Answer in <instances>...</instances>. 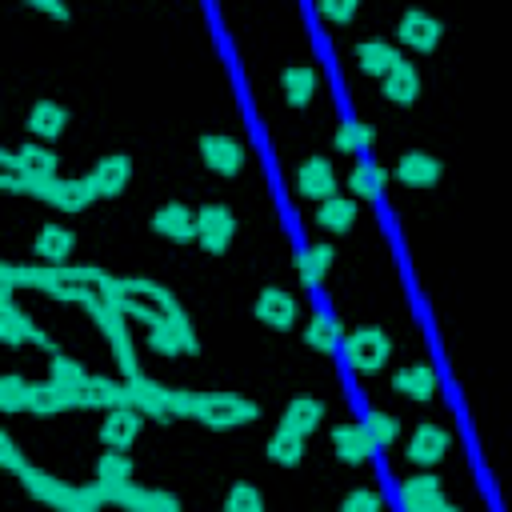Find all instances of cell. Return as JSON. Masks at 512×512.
Instances as JSON below:
<instances>
[{"mask_svg": "<svg viewBox=\"0 0 512 512\" xmlns=\"http://www.w3.org/2000/svg\"><path fill=\"white\" fill-rule=\"evenodd\" d=\"M440 32H444V24H440L432 12H424V8H404L400 24H396L400 44H408V48H416V52H432V48L440 44Z\"/></svg>", "mask_w": 512, "mask_h": 512, "instance_id": "11", "label": "cell"}, {"mask_svg": "<svg viewBox=\"0 0 512 512\" xmlns=\"http://www.w3.org/2000/svg\"><path fill=\"white\" fill-rule=\"evenodd\" d=\"M0 460H4V468H12V472H24V468H28L24 456H20V448L12 444V436H0Z\"/></svg>", "mask_w": 512, "mask_h": 512, "instance_id": "45", "label": "cell"}, {"mask_svg": "<svg viewBox=\"0 0 512 512\" xmlns=\"http://www.w3.org/2000/svg\"><path fill=\"white\" fill-rule=\"evenodd\" d=\"M400 60H404L400 48H396L392 40H384V36H368V40L356 44V64H360V72H368V76H380V80H384V72H388L392 64H400Z\"/></svg>", "mask_w": 512, "mask_h": 512, "instance_id": "22", "label": "cell"}, {"mask_svg": "<svg viewBox=\"0 0 512 512\" xmlns=\"http://www.w3.org/2000/svg\"><path fill=\"white\" fill-rule=\"evenodd\" d=\"M440 500V476H432V472H416V476H408L404 484H400V504H404V512H424V508H432Z\"/></svg>", "mask_w": 512, "mask_h": 512, "instance_id": "29", "label": "cell"}, {"mask_svg": "<svg viewBox=\"0 0 512 512\" xmlns=\"http://www.w3.org/2000/svg\"><path fill=\"white\" fill-rule=\"evenodd\" d=\"M372 140H376V132H372V124H364V120H344V124L336 128V148H340V152H364Z\"/></svg>", "mask_w": 512, "mask_h": 512, "instance_id": "40", "label": "cell"}, {"mask_svg": "<svg viewBox=\"0 0 512 512\" xmlns=\"http://www.w3.org/2000/svg\"><path fill=\"white\" fill-rule=\"evenodd\" d=\"M96 484H132V456L128 452H100L96 460Z\"/></svg>", "mask_w": 512, "mask_h": 512, "instance_id": "37", "label": "cell"}, {"mask_svg": "<svg viewBox=\"0 0 512 512\" xmlns=\"http://www.w3.org/2000/svg\"><path fill=\"white\" fill-rule=\"evenodd\" d=\"M140 428H144V412H136V408H108V416L100 420V440H104V448H116V452H128V444L140 436Z\"/></svg>", "mask_w": 512, "mask_h": 512, "instance_id": "18", "label": "cell"}, {"mask_svg": "<svg viewBox=\"0 0 512 512\" xmlns=\"http://www.w3.org/2000/svg\"><path fill=\"white\" fill-rule=\"evenodd\" d=\"M148 348L160 352V356H180V352H192L196 356L200 352V336H196L192 320L184 312H176V316H168V320H160V324L148 328Z\"/></svg>", "mask_w": 512, "mask_h": 512, "instance_id": "8", "label": "cell"}, {"mask_svg": "<svg viewBox=\"0 0 512 512\" xmlns=\"http://www.w3.org/2000/svg\"><path fill=\"white\" fill-rule=\"evenodd\" d=\"M28 392H32V384H28L24 376H16V372L0 376V408H4V412L28 408Z\"/></svg>", "mask_w": 512, "mask_h": 512, "instance_id": "42", "label": "cell"}, {"mask_svg": "<svg viewBox=\"0 0 512 512\" xmlns=\"http://www.w3.org/2000/svg\"><path fill=\"white\" fill-rule=\"evenodd\" d=\"M224 512H264V492L248 480H236L224 492Z\"/></svg>", "mask_w": 512, "mask_h": 512, "instance_id": "39", "label": "cell"}, {"mask_svg": "<svg viewBox=\"0 0 512 512\" xmlns=\"http://www.w3.org/2000/svg\"><path fill=\"white\" fill-rule=\"evenodd\" d=\"M296 192L300 196H308V200H328V196H336V168H332V160H324V156H308V160H300V168H296Z\"/></svg>", "mask_w": 512, "mask_h": 512, "instance_id": "16", "label": "cell"}, {"mask_svg": "<svg viewBox=\"0 0 512 512\" xmlns=\"http://www.w3.org/2000/svg\"><path fill=\"white\" fill-rule=\"evenodd\" d=\"M332 448H336V456L344 460V464H364L372 452H376V444H372V436H368V428H364V420H348V424H336L332 428Z\"/></svg>", "mask_w": 512, "mask_h": 512, "instance_id": "20", "label": "cell"}, {"mask_svg": "<svg viewBox=\"0 0 512 512\" xmlns=\"http://www.w3.org/2000/svg\"><path fill=\"white\" fill-rule=\"evenodd\" d=\"M232 236H236V216H232L228 204L212 200V204H200L196 208V240H200L204 252H212V256L228 252Z\"/></svg>", "mask_w": 512, "mask_h": 512, "instance_id": "6", "label": "cell"}, {"mask_svg": "<svg viewBox=\"0 0 512 512\" xmlns=\"http://www.w3.org/2000/svg\"><path fill=\"white\" fill-rule=\"evenodd\" d=\"M384 180H388V172L376 160H356L348 172V192H352V200H376L384 192Z\"/></svg>", "mask_w": 512, "mask_h": 512, "instance_id": "31", "label": "cell"}, {"mask_svg": "<svg viewBox=\"0 0 512 512\" xmlns=\"http://www.w3.org/2000/svg\"><path fill=\"white\" fill-rule=\"evenodd\" d=\"M260 416V408L236 392H200L196 400V416L204 428H240V424H252Z\"/></svg>", "mask_w": 512, "mask_h": 512, "instance_id": "4", "label": "cell"}, {"mask_svg": "<svg viewBox=\"0 0 512 512\" xmlns=\"http://www.w3.org/2000/svg\"><path fill=\"white\" fill-rule=\"evenodd\" d=\"M448 448V432L440 424H416V432L408 436V460L412 464H436Z\"/></svg>", "mask_w": 512, "mask_h": 512, "instance_id": "27", "label": "cell"}, {"mask_svg": "<svg viewBox=\"0 0 512 512\" xmlns=\"http://www.w3.org/2000/svg\"><path fill=\"white\" fill-rule=\"evenodd\" d=\"M88 312H92V320L100 324V332L108 336V344H112V352H116V364H120V372H124V380H132V376H140V364H136V348H132V336H128V316L120 312V308H112L108 300H92V304H84Z\"/></svg>", "mask_w": 512, "mask_h": 512, "instance_id": "3", "label": "cell"}, {"mask_svg": "<svg viewBox=\"0 0 512 512\" xmlns=\"http://www.w3.org/2000/svg\"><path fill=\"white\" fill-rule=\"evenodd\" d=\"M20 480H24V488H28L36 500H44V504H52V508H60V512H76V508H80V488H72V484H64V480L48 476V472H40V468H24Z\"/></svg>", "mask_w": 512, "mask_h": 512, "instance_id": "10", "label": "cell"}, {"mask_svg": "<svg viewBox=\"0 0 512 512\" xmlns=\"http://www.w3.org/2000/svg\"><path fill=\"white\" fill-rule=\"evenodd\" d=\"M424 512H460V508H456V504H448V500H444V496H440V500H436V504H432V508H424Z\"/></svg>", "mask_w": 512, "mask_h": 512, "instance_id": "47", "label": "cell"}, {"mask_svg": "<svg viewBox=\"0 0 512 512\" xmlns=\"http://www.w3.org/2000/svg\"><path fill=\"white\" fill-rule=\"evenodd\" d=\"M364 428H368V436H372L376 448H388V444L400 436V420H396L392 412H384V408H372V412L364 416Z\"/></svg>", "mask_w": 512, "mask_h": 512, "instance_id": "41", "label": "cell"}, {"mask_svg": "<svg viewBox=\"0 0 512 512\" xmlns=\"http://www.w3.org/2000/svg\"><path fill=\"white\" fill-rule=\"evenodd\" d=\"M32 8H40V12L56 16V20H68V16H72V12H68L64 4H56V0H32Z\"/></svg>", "mask_w": 512, "mask_h": 512, "instance_id": "46", "label": "cell"}, {"mask_svg": "<svg viewBox=\"0 0 512 512\" xmlns=\"http://www.w3.org/2000/svg\"><path fill=\"white\" fill-rule=\"evenodd\" d=\"M128 384V408L152 416V420H172V388L148 380V376H132Z\"/></svg>", "mask_w": 512, "mask_h": 512, "instance_id": "13", "label": "cell"}, {"mask_svg": "<svg viewBox=\"0 0 512 512\" xmlns=\"http://www.w3.org/2000/svg\"><path fill=\"white\" fill-rule=\"evenodd\" d=\"M48 380H56L60 388H72V392H80L84 384H88V372L72 360V356H64V352H52V364H48Z\"/></svg>", "mask_w": 512, "mask_h": 512, "instance_id": "38", "label": "cell"}, {"mask_svg": "<svg viewBox=\"0 0 512 512\" xmlns=\"http://www.w3.org/2000/svg\"><path fill=\"white\" fill-rule=\"evenodd\" d=\"M68 128V108L60 100H36L28 108V132L40 140H56Z\"/></svg>", "mask_w": 512, "mask_h": 512, "instance_id": "25", "label": "cell"}, {"mask_svg": "<svg viewBox=\"0 0 512 512\" xmlns=\"http://www.w3.org/2000/svg\"><path fill=\"white\" fill-rule=\"evenodd\" d=\"M280 92H284V100L292 108H304L312 100V92H316V68L312 64H288L280 72Z\"/></svg>", "mask_w": 512, "mask_h": 512, "instance_id": "30", "label": "cell"}, {"mask_svg": "<svg viewBox=\"0 0 512 512\" xmlns=\"http://www.w3.org/2000/svg\"><path fill=\"white\" fill-rule=\"evenodd\" d=\"M304 340H308V348H316V352H336V348L344 344L340 320H336L332 312H316V316L304 324Z\"/></svg>", "mask_w": 512, "mask_h": 512, "instance_id": "34", "label": "cell"}, {"mask_svg": "<svg viewBox=\"0 0 512 512\" xmlns=\"http://www.w3.org/2000/svg\"><path fill=\"white\" fill-rule=\"evenodd\" d=\"M84 180H88V188L96 196H120L128 188V180H132V160L124 152H108V156H100L92 164V172Z\"/></svg>", "mask_w": 512, "mask_h": 512, "instance_id": "12", "label": "cell"}, {"mask_svg": "<svg viewBox=\"0 0 512 512\" xmlns=\"http://www.w3.org/2000/svg\"><path fill=\"white\" fill-rule=\"evenodd\" d=\"M340 512H380V492L376 488H352L340 500Z\"/></svg>", "mask_w": 512, "mask_h": 512, "instance_id": "43", "label": "cell"}, {"mask_svg": "<svg viewBox=\"0 0 512 512\" xmlns=\"http://www.w3.org/2000/svg\"><path fill=\"white\" fill-rule=\"evenodd\" d=\"M316 224L328 232H348L356 224V200L352 196H328L316 208Z\"/></svg>", "mask_w": 512, "mask_h": 512, "instance_id": "35", "label": "cell"}, {"mask_svg": "<svg viewBox=\"0 0 512 512\" xmlns=\"http://www.w3.org/2000/svg\"><path fill=\"white\" fill-rule=\"evenodd\" d=\"M264 452H268L272 464H280V468H296V464L304 460V436H296V432H288V428H276V432L268 436Z\"/></svg>", "mask_w": 512, "mask_h": 512, "instance_id": "36", "label": "cell"}, {"mask_svg": "<svg viewBox=\"0 0 512 512\" xmlns=\"http://www.w3.org/2000/svg\"><path fill=\"white\" fill-rule=\"evenodd\" d=\"M332 244H308V248H300L296 252V276H300V284H320L324 276H328V268H332Z\"/></svg>", "mask_w": 512, "mask_h": 512, "instance_id": "32", "label": "cell"}, {"mask_svg": "<svg viewBox=\"0 0 512 512\" xmlns=\"http://www.w3.org/2000/svg\"><path fill=\"white\" fill-rule=\"evenodd\" d=\"M0 276H4L8 288L28 284V288H40V292H48L56 300H76V304H92L100 296V284L108 280V272H100L92 264H60V268H48V264H40V268L4 264Z\"/></svg>", "mask_w": 512, "mask_h": 512, "instance_id": "1", "label": "cell"}, {"mask_svg": "<svg viewBox=\"0 0 512 512\" xmlns=\"http://www.w3.org/2000/svg\"><path fill=\"white\" fill-rule=\"evenodd\" d=\"M152 232L172 244H188V240H196V212L180 200H168L152 212Z\"/></svg>", "mask_w": 512, "mask_h": 512, "instance_id": "14", "label": "cell"}, {"mask_svg": "<svg viewBox=\"0 0 512 512\" xmlns=\"http://www.w3.org/2000/svg\"><path fill=\"white\" fill-rule=\"evenodd\" d=\"M396 180L408 184V188H432V184L440 180V160H436L432 152L412 148V152H404V156L396 160Z\"/></svg>", "mask_w": 512, "mask_h": 512, "instance_id": "21", "label": "cell"}, {"mask_svg": "<svg viewBox=\"0 0 512 512\" xmlns=\"http://www.w3.org/2000/svg\"><path fill=\"white\" fill-rule=\"evenodd\" d=\"M316 8H320V16H328V20H336V24H344V20L356 16V0H320Z\"/></svg>", "mask_w": 512, "mask_h": 512, "instance_id": "44", "label": "cell"}, {"mask_svg": "<svg viewBox=\"0 0 512 512\" xmlns=\"http://www.w3.org/2000/svg\"><path fill=\"white\" fill-rule=\"evenodd\" d=\"M392 384H396V392H404L412 400H432L436 396V372H432V364H408V368H400L392 376Z\"/></svg>", "mask_w": 512, "mask_h": 512, "instance_id": "33", "label": "cell"}, {"mask_svg": "<svg viewBox=\"0 0 512 512\" xmlns=\"http://www.w3.org/2000/svg\"><path fill=\"white\" fill-rule=\"evenodd\" d=\"M200 160L216 176H236L244 168V144L232 132H204L200 136Z\"/></svg>", "mask_w": 512, "mask_h": 512, "instance_id": "9", "label": "cell"}, {"mask_svg": "<svg viewBox=\"0 0 512 512\" xmlns=\"http://www.w3.org/2000/svg\"><path fill=\"white\" fill-rule=\"evenodd\" d=\"M100 300H108L112 308H120L132 320H144L148 328L168 320V316H176V312H184L164 284L144 280V276H108L100 284Z\"/></svg>", "mask_w": 512, "mask_h": 512, "instance_id": "2", "label": "cell"}, {"mask_svg": "<svg viewBox=\"0 0 512 512\" xmlns=\"http://www.w3.org/2000/svg\"><path fill=\"white\" fill-rule=\"evenodd\" d=\"M128 404V384L108 380V376H88L80 388V408H124Z\"/></svg>", "mask_w": 512, "mask_h": 512, "instance_id": "28", "label": "cell"}, {"mask_svg": "<svg viewBox=\"0 0 512 512\" xmlns=\"http://www.w3.org/2000/svg\"><path fill=\"white\" fill-rule=\"evenodd\" d=\"M0 340H4V344H24V340H28V344H40L44 352H56L52 336H48V332H40V328H36V324H32V320H28L12 300H4V304H0Z\"/></svg>", "mask_w": 512, "mask_h": 512, "instance_id": "17", "label": "cell"}, {"mask_svg": "<svg viewBox=\"0 0 512 512\" xmlns=\"http://www.w3.org/2000/svg\"><path fill=\"white\" fill-rule=\"evenodd\" d=\"M64 408H80V392L60 388L56 380L32 384V392H28V412H32V416H56V412H64Z\"/></svg>", "mask_w": 512, "mask_h": 512, "instance_id": "23", "label": "cell"}, {"mask_svg": "<svg viewBox=\"0 0 512 512\" xmlns=\"http://www.w3.org/2000/svg\"><path fill=\"white\" fill-rule=\"evenodd\" d=\"M72 248H76V232H72L68 224H40V232H36V240H32V252H36L48 268L68 264Z\"/></svg>", "mask_w": 512, "mask_h": 512, "instance_id": "19", "label": "cell"}, {"mask_svg": "<svg viewBox=\"0 0 512 512\" xmlns=\"http://www.w3.org/2000/svg\"><path fill=\"white\" fill-rule=\"evenodd\" d=\"M88 512H100V508H88Z\"/></svg>", "mask_w": 512, "mask_h": 512, "instance_id": "48", "label": "cell"}, {"mask_svg": "<svg viewBox=\"0 0 512 512\" xmlns=\"http://www.w3.org/2000/svg\"><path fill=\"white\" fill-rule=\"evenodd\" d=\"M380 84H384V96H388L392 104H416V96H420V72H416L412 60L392 64Z\"/></svg>", "mask_w": 512, "mask_h": 512, "instance_id": "24", "label": "cell"}, {"mask_svg": "<svg viewBox=\"0 0 512 512\" xmlns=\"http://www.w3.org/2000/svg\"><path fill=\"white\" fill-rule=\"evenodd\" d=\"M388 356H392V340H388V332L376 328V324H364V328H356V332L344 336V360H348L356 372H364V376H368V372H380Z\"/></svg>", "mask_w": 512, "mask_h": 512, "instance_id": "5", "label": "cell"}, {"mask_svg": "<svg viewBox=\"0 0 512 512\" xmlns=\"http://www.w3.org/2000/svg\"><path fill=\"white\" fill-rule=\"evenodd\" d=\"M24 192L44 200V204H52V208H60V212H80V208H88L96 200L88 180H68V176L64 180L52 176V180H40V184H24Z\"/></svg>", "mask_w": 512, "mask_h": 512, "instance_id": "7", "label": "cell"}, {"mask_svg": "<svg viewBox=\"0 0 512 512\" xmlns=\"http://www.w3.org/2000/svg\"><path fill=\"white\" fill-rule=\"evenodd\" d=\"M320 420H324V404L316 396H292L284 416H280V428H288L296 436H308V432L320 428Z\"/></svg>", "mask_w": 512, "mask_h": 512, "instance_id": "26", "label": "cell"}, {"mask_svg": "<svg viewBox=\"0 0 512 512\" xmlns=\"http://www.w3.org/2000/svg\"><path fill=\"white\" fill-rule=\"evenodd\" d=\"M252 312H256L260 324H268V328H276V332H288V328L296 324V296H292L288 288L268 284V288H260Z\"/></svg>", "mask_w": 512, "mask_h": 512, "instance_id": "15", "label": "cell"}]
</instances>
